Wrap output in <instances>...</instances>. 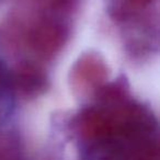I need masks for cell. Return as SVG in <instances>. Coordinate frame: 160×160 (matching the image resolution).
I'll list each match as a JSON object with an SVG mask.
<instances>
[{
    "label": "cell",
    "mask_w": 160,
    "mask_h": 160,
    "mask_svg": "<svg viewBox=\"0 0 160 160\" xmlns=\"http://www.w3.org/2000/svg\"><path fill=\"white\" fill-rule=\"evenodd\" d=\"M108 78V67L98 55L87 54L80 58L72 68L73 87L81 92L99 89Z\"/></svg>",
    "instance_id": "cell-1"
},
{
    "label": "cell",
    "mask_w": 160,
    "mask_h": 160,
    "mask_svg": "<svg viewBox=\"0 0 160 160\" xmlns=\"http://www.w3.org/2000/svg\"><path fill=\"white\" fill-rule=\"evenodd\" d=\"M12 86L23 97H35L45 91L47 87L46 75L40 67L33 64L19 65L12 73Z\"/></svg>",
    "instance_id": "cell-2"
},
{
    "label": "cell",
    "mask_w": 160,
    "mask_h": 160,
    "mask_svg": "<svg viewBox=\"0 0 160 160\" xmlns=\"http://www.w3.org/2000/svg\"><path fill=\"white\" fill-rule=\"evenodd\" d=\"M64 41L65 33L62 28L49 21L36 25L30 36L33 49L45 57L57 53L64 45Z\"/></svg>",
    "instance_id": "cell-3"
},
{
    "label": "cell",
    "mask_w": 160,
    "mask_h": 160,
    "mask_svg": "<svg viewBox=\"0 0 160 160\" xmlns=\"http://www.w3.org/2000/svg\"><path fill=\"white\" fill-rule=\"evenodd\" d=\"M129 6L135 8H142L145 7V6L149 5V3L152 1V0H125Z\"/></svg>",
    "instance_id": "cell-4"
},
{
    "label": "cell",
    "mask_w": 160,
    "mask_h": 160,
    "mask_svg": "<svg viewBox=\"0 0 160 160\" xmlns=\"http://www.w3.org/2000/svg\"><path fill=\"white\" fill-rule=\"evenodd\" d=\"M2 79H3V72H2V68L0 66V83L2 82Z\"/></svg>",
    "instance_id": "cell-5"
}]
</instances>
